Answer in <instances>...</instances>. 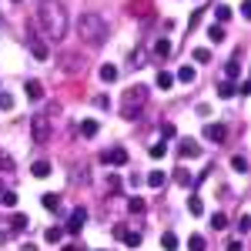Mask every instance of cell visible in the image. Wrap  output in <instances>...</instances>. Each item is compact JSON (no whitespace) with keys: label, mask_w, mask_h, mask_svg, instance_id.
Returning a JSON list of instances; mask_svg holds the SVG:
<instances>
[{"label":"cell","mask_w":251,"mask_h":251,"mask_svg":"<svg viewBox=\"0 0 251 251\" xmlns=\"http://www.w3.org/2000/svg\"><path fill=\"white\" fill-rule=\"evenodd\" d=\"M161 137H164V141H174V137H177V127H174V124H164V127H161Z\"/></svg>","instance_id":"obj_35"},{"label":"cell","mask_w":251,"mask_h":251,"mask_svg":"<svg viewBox=\"0 0 251 251\" xmlns=\"http://www.w3.org/2000/svg\"><path fill=\"white\" fill-rule=\"evenodd\" d=\"M57 114V107H47V111H40L37 117H34V124H30V137L37 141V144H44L47 137H50V117Z\"/></svg>","instance_id":"obj_4"},{"label":"cell","mask_w":251,"mask_h":251,"mask_svg":"<svg viewBox=\"0 0 251 251\" xmlns=\"http://www.w3.org/2000/svg\"><path fill=\"white\" fill-rule=\"evenodd\" d=\"M60 251H80V248H77V245H64Z\"/></svg>","instance_id":"obj_45"},{"label":"cell","mask_w":251,"mask_h":251,"mask_svg":"<svg viewBox=\"0 0 251 251\" xmlns=\"http://www.w3.org/2000/svg\"><path fill=\"white\" fill-rule=\"evenodd\" d=\"M171 50H174V47H171V40H168V37H164V40H157V44H154V57H157V60H164L168 54H171Z\"/></svg>","instance_id":"obj_12"},{"label":"cell","mask_w":251,"mask_h":251,"mask_svg":"<svg viewBox=\"0 0 251 251\" xmlns=\"http://www.w3.org/2000/svg\"><path fill=\"white\" fill-rule=\"evenodd\" d=\"M248 228H251V218H248V214H241V221H238V231L245 234V231H248Z\"/></svg>","instance_id":"obj_37"},{"label":"cell","mask_w":251,"mask_h":251,"mask_svg":"<svg viewBox=\"0 0 251 251\" xmlns=\"http://www.w3.org/2000/svg\"><path fill=\"white\" fill-rule=\"evenodd\" d=\"M228 251H245V245H241L238 238H231V241H228Z\"/></svg>","instance_id":"obj_40"},{"label":"cell","mask_w":251,"mask_h":251,"mask_svg":"<svg viewBox=\"0 0 251 251\" xmlns=\"http://www.w3.org/2000/svg\"><path fill=\"white\" fill-rule=\"evenodd\" d=\"M30 54H34L37 60H47V57H50V50H47V44H44V40H30Z\"/></svg>","instance_id":"obj_9"},{"label":"cell","mask_w":251,"mask_h":251,"mask_svg":"<svg viewBox=\"0 0 251 251\" xmlns=\"http://www.w3.org/2000/svg\"><path fill=\"white\" fill-rule=\"evenodd\" d=\"M188 248L191 251H208V241H204L201 234H191V238H188Z\"/></svg>","instance_id":"obj_27"},{"label":"cell","mask_w":251,"mask_h":251,"mask_svg":"<svg viewBox=\"0 0 251 251\" xmlns=\"http://www.w3.org/2000/svg\"><path fill=\"white\" fill-rule=\"evenodd\" d=\"M241 17H251V0H241Z\"/></svg>","instance_id":"obj_42"},{"label":"cell","mask_w":251,"mask_h":251,"mask_svg":"<svg viewBox=\"0 0 251 251\" xmlns=\"http://www.w3.org/2000/svg\"><path fill=\"white\" fill-rule=\"evenodd\" d=\"M27 225H30V221H27V214H24V211H14V214H10V228H14V231H24Z\"/></svg>","instance_id":"obj_15"},{"label":"cell","mask_w":251,"mask_h":251,"mask_svg":"<svg viewBox=\"0 0 251 251\" xmlns=\"http://www.w3.org/2000/svg\"><path fill=\"white\" fill-rule=\"evenodd\" d=\"M20 251H37V245H30V241H27V245H24Z\"/></svg>","instance_id":"obj_44"},{"label":"cell","mask_w":251,"mask_h":251,"mask_svg":"<svg viewBox=\"0 0 251 251\" xmlns=\"http://www.w3.org/2000/svg\"><path fill=\"white\" fill-rule=\"evenodd\" d=\"M0 168H3V171H14V157H3V154H0Z\"/></svg>","instance_id":"obj_38"},{"label":"cell","mask_w":251,"mask_h":251,"mask_svg":"<svg viewBox=\"0 0 251 251\" xmlns=\"http://www.w3.org/2000/svg\"><path fill=\"white\" fill-rule=\"evenodd\" d=\"M97 131H100V124H97V121H91V117H87V121H80V134H84V137H97Z\"/></svg>","instance_id":"obj_14"},{"label":"cell","mask_w":251,"mask_h":251,"mask_svg":"<svg viewBox=\"0 0 251 251\" xmlns=\"http://www.w3.org/2000/svg\"><path fill=\"white\" fill-rule=\"evenodd\" d=\"M214 17H218V27L228 24V20H231V7H228V3H218V7H214Z\"/></svg>","instance_id":"obj_18"},{"label":"cell","mask_w":251,"mask_h":251,"mask_svg":"<svg viewBox=\"0 0 251 251\" xmlns=\"http://www.w3.org/2000/svg\"><path fill=\"white\" fill-rule=\"evenodd\" d=\"M127 211H131V214H144V211H148L144 198H131V201H127Z\"/></svg>","instance_id":"obj_24"},{"label":"cell","mask_w":251,"mask_h":251,"mask_svg":"<svg viewBox=\"0 0 251 251\" xmlns=\"http://www.w3.org/2000/svg\"><path fill=\"white\" fill-rule=\"evenodd\" d=\"M154 84H157V91H171V84H174V74H171V71H161Z\"/></svg>","instance_id":"obj_13"},{"label":"cell","mask_w":251,"mask_h":251,"mask_svg":"<svg viewBox=\"0 0 251 251\" xmlns=\"http://www.w3.org/2000/svg\"><path fill=\"white\" fill-rule=\"evenodd\" d=\"M164 154H168V144H164V141H157L154 148H151V157L157 161V157H164Z\"/></svg>","instance_id":"obj_34"},{"label":"cell","mask_w":251,"mask_h":251,"mask_svg":"<svg viewBox=\"0 0 251 251\" xmlns=\"http://www.w3.org/2000/svg\"><path fill=\"white\" fill-rule=\"evenodd\" d=\"M40 204H44L47 211H60V198H57V194H44V198H40Z\"/></svg>","instance_id":"obj_23"},{"label":"cell","mask_w":251,"mask_h":251,"mask_svg":"<svg viewBox=\"0 0 251 251\" xmlns=\"http://www.w3.org/2000/svg\"><path fill=\"white\" fill-rule=\"evenodd\" d=\"M107 181H111V191H121V177H117V174H111Z\"/></svg>","instance_id":"obj_43"},{"label":"cell","mask_w":251,"mask_h":251,"mask_svg":"<svg viewBox=\"0 0 251 251\" xmlns=\"http://www.w3.org/2000/svg\"><path fill=\"white\" fill-rule=\"evenodd\" d=\"M174 177H177V184H184V188H194V184H198V177H191L184 168H177V171H174Z\"/></svg>","instance_id":"obj_19"},{"label":"cell","mask_w":251,"mask_h":251,"mask_svg":"<svg viewBox=\"0 0 251 251\" xmlns=\"http://www.w3.org/2000/svg\"><path fill=\"white\" fill-rule=\"evenodd\" d=\"M100 161H104V164H117V168H124V164H127V151H124V148H107V151L100 154Z\"/></svg>","instance_id":"obj_5"},{"label":"cell","mask_w":251,"mask_h":251,"mask_svg":"<svg viewBox=\"0 0 251 251\" xmlns=\"http://www.w3.org/2000/svg\"><path fill=\"white\" fill-rule=\"evenodd\" d=\"M218 94L221 97H234V84L231 80H221V84H218Z\"/></svg>","instance_id":"obj_31"},{"label":"cell","mask_w":251,"mask_h":251,"mask_svg":"<svg viewBox=\"0 0 251 251\" xmlns=\"http://www.w3.org/2000/svg\"><path fill=\"white\" fill-rule=\"evenodd\" d=\"M44 238H47L50 245H60V241H64V228H57V225H54V228H47V234H44Z\"/></svg>","instance_id":"obj_26"},{"label":"cell","mask_w":251,"mask_h":251,"mask_svg":"<svg viewBox=\"0 0 251 251\" xmlns=\"http://www.w3.org/2000/svg\"><path fill=\"white\" fill-rule=\"evenodd\" d=\"M84 221H87V208H74V214H71V225H67V231L77 234L80 228H84Z\"/></svg>","instance_id":"obj_8"},{"label":"cell","mask_w":251,"mask_h":251,"mask_svg":"<svg viewBox=\"0 0 251 251\" xmlns=\"http://www.w3.org/2000/svg\"><path fill=\"white\" fill-rule=\"evenodd\" d=\"M14 3H17V0H14Z\"/></svg>","instance_id":"obj_46"},{"label":"cell","mask_w":251,"mask_h":251,"mask_svg":"<svg viewBox=\"0 0 251 251\" xmlns=\"http://www.w3.org/2000/svg\"><path fill=\"white\" fill-rule=\"evenodd\" d=\"M208 37H211V44H221V40H225V27H218V24H214L211 30H208Z\"/></svg>","instance_id":"obj_32"},{"label":"cell","mask_w":251,"mask_h":251,"mask_svg":"<svg viewBox=\"0 0 251 251\" xmlns=\"http://www.w3.org/2000/svg\"><path fill=\"white\" fill-rule=\"evenodd\" d=\"M194 60H198V64H208V60H211V50H208V47H194Z\"/></svg>","instance_id":"obj_30"},{"label":"cell","mask_w":251,"mask_h":251,"mask_svg":"<svg viewBox=\"0 0 251 251\" xmlns=\"http://www.w3.org/2000/svg\"><path fill=\"white\" fill-rule=\"evenodd\" d=\"M198 77V71H194L191 64H184V67H177V80H184V84H191Z\"/></svg>","instance_id":"obj_22"},{"label":"cell","mask_w":251,"mask_h":251,"mask_svg":"<svg viewBox=\"0 0 251 251\" xmlns=\"http://www.w3.org/2000/svg\"><path fill=\"white\" fill-rule=\"evenodd\" d=\"M238 77H241V67H238V60L231 57L228 64H225V80H231V84H234Z\"/></svg>","instance_id":"obj_11"},{"label":"cell","mask_w":251,"mask_h":251,"mask_svg":"<svg viewBox=\"0 0 251 251\" xmlns=\"http://www.w3.org/2000/svg\"><path fill=\"white\" fill-rule=\"evenodd\" d=\"M77 34L87 47H100V44L107 40V24L97 17V14H84V17L77 20Z\"/></svg>","instance_id":"obj_2"},{"label":"cell","mask_w":251,"mask_h":251,"mask_svg":"<svg viewBox=\"0 0 251 251\" xmlns=\"http://www.w3.org/2000/svg\"><path fill=\"white\" fill-rule=\"evenodd\" d=\"M231 168H234V171H238V174H245V171H248V157H245V154L231 157Z\"/></svg>","instance_id":"obj_28"},{"label":"cell","mask_w":251,"mask_h":251,"mask_svg":"<svg viewBox=\"0 0 251 251\" xmlns=\"http://www.w3.org/2000/svg\"><path fill=\"white\" fill-rule=\"evenodd\" d=\"M37 24L44 27V34L50 40H60L67 34V10H64V3L57 0H44L37 7Z\"/></svg>","instance_id":"obj_1"},{"label":"cell","mask_w":251,"mask_h":251,"mask_svg":"<svg viewBox=\"0 0 251 251\" xmlns=\"http://www.w3.org/2000/svg\"><path fill=\"white\" fill-rule=\"evenodd\" d=\"M30 174H34V177H47V174H50V161H34V164H30Z\"/></svg>","instance_id":"obj_17"},{"label":"cell","mask_w":251,"mask_h":251,"mask_svg":"<svg viewBox=\"0 0 251 251\" xmlns=\"http://www.w3.org/2000/svg\"><path fill=\"white\" fill-rule=\"evenodd\" d=\"M148 97H151V91H148V84H131L127 91H124V97H121V114L124 117H131L134 121L141 111H144V104H148Z\"/></svg>","instance_id":"obj_3"},{"label":"cell","mask_w":251,"mask_h":251,"mask_svg":"<svg viewBox=\"0 0 251 251\" xmlns=\"http://www.w3.org/2000/svg\"><path fill=\"white\" fill-rule=\"evenodd\" d=\"M27 97L37 104L40 97H44V84H40V80H27Z\"/></svg>","instance_id":"obj_10"},{"label":"cell","mask_w":251,"mask_h":251,"mask_svg":"<svg viewBox=\"0 0 251 251\" xmlns=\"http://www.w3.org/2000/svg\"><path fill=\"white\" fill-rule=\"evenodd\" d=\"M94 104H97V107H111V100H107L104 94H97V97H94Z\"/></svg>","instance_id":"obj_41"},{"label":"cell","mask_w":251,"mask_h":251,"mask_svg":"<svg viewBox=\"0 0 251 251\" xmlns=\"http://www.w3.org/2000/svg\"><path fill=\"white\" fill-rule=\"evenodd\" d=\"M10 107H14V94L0 91V111H10Z\"/></svg>","instance_id":"obj_33"},{"label":"cell","mask_w":251,"mask_h":251,"mask_svg":"<svg viewBox=\"0 0 251 251\" xmlns=\"http://www.w3.org/2000/svg\"><path fill=\"white\" fill-rule=\"evenodd\" d=\"M161 248H164V251H177V248H181L177 234H171V231H168V234H161Z\"/></svg>","instance_id":"obj_16"},{"label":"cell","mask_w":251,"mask_h":251,"mask_svg":"<svg viewBox=\"0 0 251 251\" xmlns=\"http://www.w3.org/2000/svg\"><path fill=\"white\" fill-rule=\"evenodd\" d=\"M234 91H238V94L245 97V94H251V84H248V80H241V84H238V87H234Z\"/></svg>","instance_id":"obj_39"},{"label":"cell","mask_w":251,"mask_h":251,"mask_svg":"<svg viewBox=\"0 0 251 251\" xmlns=\"http://www.w3.org/2000/svg\"><path fill=\"white\" fill-rule=\"evenodd\" d=\"M204 137H208L211 144H225V141H228V127H225V124H208V127H204Z\"/></svg>","instance_id":"obj_7"},{"label":"cell","mask_w":251,"mask_h":251,"mask_svg":"<svg viewBox=\"0 0 251 251\" xmlns=\"http://www.w3.org/2000/svg\"><path fill=\"white\" fill-rule=\"evenodd\" d=\"M188 211H191V214H204V201H201L198 194H191V198H188Z\"/></svg>","instance_id":"obj_25"},{"label":"cell","mask_w":251,"mask_h":251,"mask_svg":"<svg viewBox=\"0 0 251 251\" xmlns=\"http://www.w3.org/2000/svg\"><path fill=\"white\" fill-rule=\"evenodd\" d=\"M164 181H168V177H164V171H151V174H148V184H151V188H161Z\"/></svg>","instance_id":"obj_29"},{"label":"cell","mask_w":251,"mask_h":251,"mask_svg":"<svg viewBox=\"0 0 251 251\" xmlns=\"http://www.w3.org/2000/svg\"><path fill=\"white\" fill-rule=\"evenodd\" d=\"M100 80H104V84H114L117 80V67L114 64H104V67H100Z\"/></svg>","instance_id":"obj_21"},{"label":"cell","mask_w":251,"mask_h":251,"mask_svg":"<svg viewBox=\"0 0 251 251\" xmlns=\"http://www.w3.org/2000/svg\"><path fill=\"white\" fill-rule=\"evenodd\" d=\"M198 154H201V148H198L194 137H181L177 141V157H198Z\"/></svg>","instance_id":"obj_6"},{"label":"cell","mask_w":251,"mask_h":251,"mask_svg":"<svg viewBox=\"0 0 251 251\" xmlns=\"http://www.w3.org/2000/svg\"><path fill=\"white\" fill-rule=\"evenodd\" d=\"M3 204H7V208H17V194H14V191H3Z\"/></svg>","instance_id":"obj_36"},{"label":"cell","mask_w":251,"mask_h":251,"mask_svg":"<svg viewBox=\"0 0 251 251\" xmlns=\"http://www.w3.org/2000/svg\"><path fill=\"white\" fill-rule=\"evenodd\" d=\"M211 228H214V231H225V228H228V214H225V211H214L211 214Z\"/></svg>","instance_id":"obj_20"}]
</instances>
